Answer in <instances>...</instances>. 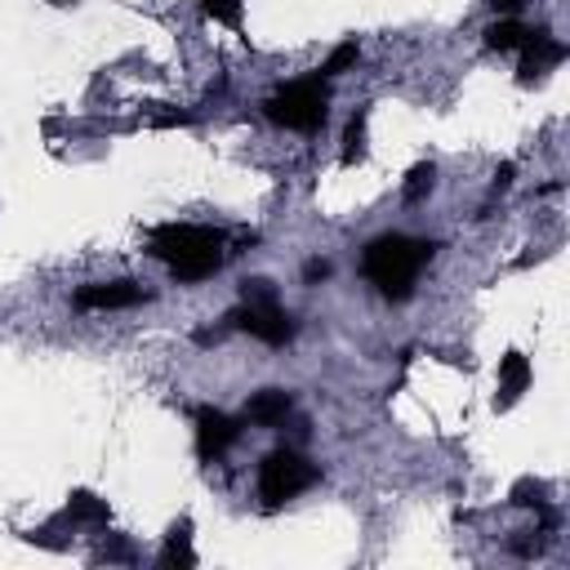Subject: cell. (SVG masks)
<instances>
[{
	"mask_svg": "<svg viewBox=\"0 0 570 570\" xmlns=\"http://www.w3.org/2000/svg\"><path fill=\"white\" fill-rule=\"evenodd\" d=\"M432 249H436L432 240H419V236H405V232H387V236L365 245L361 272L383 298H410L423 263L432 258Z\"/></svg>",
	"mask_w": 570,
	"mask_h": 570,
	"instance_id": "6da1fadb",
	"label": "cell"
},
{
	"mask_svg": "<svg viewBox=\"0 0 570 570\" xmlns=\"http://www.w3.org/2000/svg\"><path fill=\"white\" fill-rule=\"evenodd\" d=\"M160 263H169L174 281L191 285V281H205L223 267V232L214 227H191V223H165L151 232V245H147Z\"/></svg>",
	"mask_w": 570,
	"mask_h": 570,
	"instance_id": "7a4b0ae2",
	"label": "cell"
},
{
	"mask_svg": "<svg viewBox=\"0 0 570 570\" xmlns=\"http://www.w3.org/2000/svg\"><path fill=\"white\" fill-rule=\"evenodd\" d=\"M240 298H245V307L227 316L232 325H240L245 334H254V338L267 343V347H281V343L294 338V321H289V312L276 303V285H272V281H263V276L245 281V285H240Z\"/></svg>",
	"mask_w": 570,
	"mask_h": 570,
	"instance_id": "3957f363",
	"label": "cell"
},
{
	"mask_svg": "<svg viewBox=\"0 0 570 570\" xmlns=\"http://www.w3.org/2000/svg\"><path fill=\"white\" fill-rule=\"evenodd\" d=\"M263 107H267V120H276L285 129H298V134H312L330 116V89L321 85V76H307V80H294V85L276 89Z\"/></svg>",
	"mask_w": 570,
	"mask_h": 570,
	"instance_id": "277c9868",
	"label": "cell"
},
{
	"mask_svg": "<svg viewBox=\"0 0 570 570\" xmlns=\"http://www.w3.org/2000/svg\"><path fill=\"white\" fill-rule=\"evenodd\" d=\"M312 481H316V463H307L298 450H272V454L258 463V499H263L267 508L289 503V499L303 494Z\"/></svg>",
	"mask_w": 570,
	"mask_h": 570,
	"instance_id": "5b68a950",
	"label": "cell"
},
{
	"mask_svg": "<svg viewBox=\"0 0 570 570\" xmlns=\"http://www.w3.org/2000/svg\"><path fill=\"white\" fill-rule=\"evenodd\" d=\"M236 436H240V423L232 414H223L214 405H200L196 410V450L205 459H218L227 445H236Z\"/></svg>",
	"mask_w": 570,
	"mask_h": 570,
	"instance_id": "8992f818",
	"label": "cell"
},
{
	"mask_svg": "<svg viewBox=\"0 0 570 570\" xmlns=\"http://www.w3.org/2000/svg\"><path fill=\"white\" fill-rule=\"evenodd\" d=\"M142 285L134 281H107V285H80L76 289V307L80 312H111V307H134L142 303Z\"/></svg>",
	"mask_w": 570,
	"mask_h": 570,
	"instance_id": "52a82bcc",
	"label": "cell"
},
{
	"mask_svg": "<svg viewBox=\"0 0 570 570\" xmlns=\"http://www.w3.org/2000/svg\"><path fill=\"white\" fill-rule=\"evenodd\" d=\"M517 53H521V80L530 85L534 76H543L548 67H557V62L566 58V45H561V40H552L548 31H530V40H525Z\"/></svg>",
	"mask_w": 570,
	"mask_h": 570,
	"instance_id": "ba28073f",
	"label": "cell"
},
{
	"mask_svg": "<svg viewBox=\"0 0 570 570\" xmlns=\"http://www.w3.org/2000/svg\"><path fill=\"white\" fill-rule=\"evenodd\" d=\"M289 410H294V396L285 387H263V392H254L245 401V423H254V428H281L289 419Z\"/></svg>",
	"mask_w": 570,
	"mask_h": 570,
	"instance_id": "9c48e42d",
	"label": "cell"
},
{
	"mask_svg": "<svg viewBox=\"0 0 570 570\" xmlns=\"http://www.w3.org/2000/svg\"><path fill=\"white\" fill-rule=\"evenodd\" d=\"M525 383H530V361H525L521 352H508V356L499 361V392H503V405H512V401L525 392Z\"/></svg>",
	"mask_w": 570,
	"mask_h": 570,
	"instance_id": "30bf717a",
	"label": "cell"
},
{
	"mask_svg": "<svg viewBox=\"0 0 570 570\" xmlns=\"http://www.w3.org/2000/svg\"><path fill=\"white\" fill-rule=\"evenodd\" d=\"M530 31H534V27H525V22H517V18H499L494 27H485V45H490L494 53H517V49L530 40Z\"/></svg>",
	"mask_w": 570,
	"mask_h": 570,
	"instance_id": "8fae6325",
	"label": "cell"
},
{
	"mask_svg": "<svg viewBox=\"0 0 570 570\" xmlns=\"http://www.w3.org/2000/svg\"><path fill=\"white\" fill-rule=\"evenodd\" d=\"M191 521H178L174 530H169V543H165V557H160V566H196V552H191Z\"/></svg>",
	"mask_w": 570,
	"mask_h": 570,
	"instance_id": "7c38bea8",
	"label": "cell"
},
{
	"mask_svg": "<svg viewBox=\"0 0 570 570\" xmlns=\"http://www.w3.org/2000/svg\"><path fill=\"white\" fill-rule=\"evenodd\" d=\"M432 178H436L432 160H419V165H414V169L405 174V191H401V196H405L410 205H414V200H423V196L432 191Z\"/></svg>",
	"mask_w": 570,
	"mask_h": 570,
	"instance_id": "4fadbf2b",
	"label": "cell"
},
{
	"mask_svg": "<svg viewBox=\"0 0 570 570\" xmlns=\"http://www.w3.org/2000/svg\"><path fill=\"white\" fill-rule=\"evenodd\" d=\"M67 512H71L76 521H107V503H98L89 490H76L71 503H67Z\"/></svg>",
	"mask_w": 570,
	"mask_h": 570,
	"instance_id": "5bb4252c",
	"label": "cell"
},
{
	"mask_svg": "<svg viewBox=\"0 0 570 570\" xmlns=\"http://www.w3.org/2000/svg\"><path fill=\"white\" fill-rule=\"evenodd\" d=\"M361 156H365V111H356L352 125H347V138H343V165H352V160H361Z\"/></svg>",
	"mask_w": 570,
	"mask_h": 570,
	"instance_id": "9a60e30c",
	"label": "cell"
},
{
	"mask_svg": "<svg viewBox=\"0 0 570 570\" xmlns=\"http://www.w3.org/2000/svg\"><path fill=\"white\" fill-rule=\"evenodd\" d=\"M356 58H361V49H356V40H343L330 58H325V67H321V76H343L347 67H356Z\"/></svg>",
	"mask_w": 570,
	"mask_h": 570,
	"instance_id": "2e32d148",
	"label": "cell"
},
{
	"mask_svg": "<svg viewBox=\"0 0 570 570\" xmlns=\"http://www.w3.org/2000/svg\"><path fill=\"white\" fill-rule=\"evenodd\" d=\"M200 9L214 18V22H227V27H240V0H200Z\"/></svg>",
	"mask_w": 570,
	"mask_h": 570,
	"instance_id": "e0dca14e",
	"label": "cell"
},
{
	"mask_svg": "<svg viewBox=\"0 0 570 570\" xmlns=\"http://www.w3.org/2000/svg\"><path fill=\"white\" fill-rule=\"evenodd\" d=\"M325 276H330V263H325V258H312V263L303 267V281H312V285L325 281Z\"/></svg>",
	"mask_w": 570,
	"mask_h": 570,
	"instance_id": "ac0fdd59",
	"label": "cell"
},
{
	"mask_svg": "<svg viewBox=\"0 0 570 570\" xmlns=\"http://www.w3.org/2000/svg\"><path fill=\"white\" fill-rule=\"evenodd\" d=\"M485 4H490V9H499V13H517L525 0H485Z\"/></svg>",
	"mask_w": 570,
	"mask_h": 570,
	"instance_id": "d6986e66",
	"label": "cell"
}]
</instances>
